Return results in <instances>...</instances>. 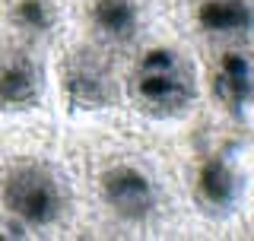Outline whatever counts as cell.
<instances>
[{"label":"cell","instance_id":"obj_1","mask_svg":"<svg viewBox=\"0 0 254 241\" xmlns=\"http://www.w3.org/2000/svg\"><path fill=\"white\" fill-rule=\"evenodd\" d=\"M133 92L143 111L156 118H175L190 108L197 95L194 70L190 63L172 48H153L137 63L133 73Z\"/></svg>","mask_w":254,"mask_h":241},{"label":"cell","instance_id":"obj_2","mask_svg":"<svg viewBox=\"0 0 254 241\" xmlns=\"http://www.w3.org/2000/svg\"><path fill=\"white\" fill-rule=\"evenodd\" d=\"M3 206L19 226H51L64 210L58 178L42 165H19L3 181Z\"/></svg>","mask_w":254,"mask_h":241},{"label":"cell","instance_id":"obj_3","mask_svg":"<svg viewBox=\"0 0 254 241\" xmlns=\"http://www.w3.org/2000/svg\"><path fill=\"white\" fill-rule=\"evenodd\" d=\"M245 175L238 168V159L232 152H216L200 165L194 181V200L197 206L213 216H229L235 213L238 200H242Z\"/></svg>","mask_w":254,"mask_h":241},{"label":"cell","instance_id":"obj_4","mask_svg":"<svg viewBox=\"0 0 254 241\" xmlns=\"http://www.w3.org/2000/svg\"><path fill=\"white\" fill-rule=\"evenodd\" d=\"M64 89L73 108H105L115 102V76L92 51H73L64 67Z\"/></svg>","mask_w":254,"mask_h":241},{"label":"cell","instance_id":"obj_5","mask_svg":"<svg viewBox=\"0 0 254 241\" xmlns=\"http://www.w3.org/2000/svg\"><path fill=\"white\" fill-rule=\"evenodd\" d=\"M102 197L121 219H146L156 206L153 181L130 165L108 168L102 175Z\"/></svg>","mask_w":254,"mask_h":241},{"label":"cell","instance_id":"obj_6","mask_svg":"<svg viewBox=\"0 0 254 241\" xmlns=\"http://www.w3.org/2000/svg\"><path fill=\"white\" fill-rule=\"evenodd\" d=\"M42 95V70L22 51L0 54V105L32 108Z\"/></svg>","mask_w":254,"mask_h":241},{"label":"cell","instance_id":"obj_7","mask_svg":"<svg viewBox=\"0 0 254 241\" xmlns=\"http://www.w3.org/2000/svg\"><path fill=\"white\" fill-rule=\"evenodd\" d=\"M213 92H216L219 105L235 118L248 115L251 105V60L242 51L222 54L216 73H213Z\"/></svg>","mask_w":254,"mask_h":241},{"label":"cell","instance_id":"obj_8","mask_svg":"<svg viewBox=\"0 0 254 241\" xmlns=\"http://www.w3.org/2000/svg\"><path fill=\"white\" fill-rule=\"evenodd\" d=\"M197 22L213 35H245L251 29L248 0H203L197 10Z\"/></svg>","mask_w":254,"mask_h":241},{"label":"cell","instance_id":"obj_9","mask_svg":"<svg viewBox=\"0 0 254 241\" xmlns=\"http://www.w3.org/2000/svg\"><path fill=\"white\" fill-rule=\"evenodd\" d=\"M92 26L99 35L111 42H127L140 26V13L133 0H95L92 3Z\"/></svg>","mask_w":254,"mask_h":241},{"label":"cell","instance_id":"obj_10","mask_svg":"<svg viewBox=\"0 0 254 241\" xmlns=\"http://www.w3.org/2000/svg\"><path fill=\"white\" fill-rule=\"evenodd\" d=\"M13 19H16V26L26 29V32H48L54 22V13L45 0H19L13 10Z\"/></svg>","mask_w":254,"mask_h":241},{"label":"cell","instance_id":"obj_11","mask_svg":"<svg viewBox=\"0 0 254 241\" xmlns=\"http://www.w3.org/2000/svg\"><path fill=\"white\" fill-rule=\"evenodd\" d=\"M0 238H22V226H10V222H0Z\"/></svg>","mask_w":254,"mask_h":241}]
</instances>
